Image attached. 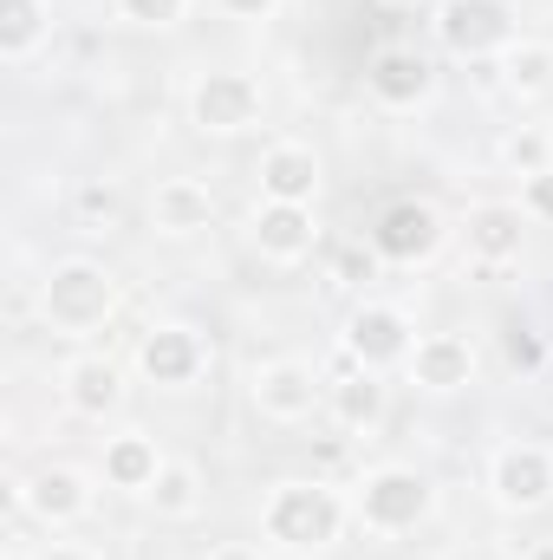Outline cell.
Segmentation results:
<instances>
[{"label":"cell","instance_id":"1","mask_svg":"<svg viewBox=\"0 0 553 560\" xmlns=\"http://www.w3.org/2000/svg\"><path fill=\"white\" fill-rule=\"evenodd\" d=\"M261 528H268V541L293 548V555H319V548L339 541L345 502L326 482H280L274 495H268V509H261Z\"/></svg>","mask_w":553,"mask_h":560},{"label":"cell","instance_id":"2","mask_svg":"<svg viewBox=\"0 0 553 560\" xmlns=\"http://www.w3.org/2000/svg\"><path fill=\"white\" fill-rule=\"evenodd\" d=\"M39 313H46L52 332L85 339V332H98L118 313V280L105 275L98 261H59L46 275V287H39Z\"/></svg>","mask_w":553,"mask_h":560},{"label":"cell","instance_id":"3","mask_svg":"<svg viewBox=\"0 0 553 560\" xmlns=\"http://www.w3.org/2000/svg\"><path fill=\"white\" fill-rule=\"evenodd\" d=\"M436 39L456 59H502L521 39V20L508 0H443L436 7Z\"/></svg>","mask_w":553,"mask_h":560},{"label":"cell","instance_id":"4","mask_svg":"<svg viewBox=\"0 0 553 560\" xmlns=\"http://www.w3.org/2000/svg\"><path fill=\"white\" fill-rule=\"evenodd\" d=\"M430 502H436V489H430V476L423 469H404V463H385V469H372L365 482H358V522L372 528V535H404L416 528L423 515H430Z\"/></svg>","mask_w":553,"mask_h":560},{"label":"cell","instance_id":"5","mask_svg":"<svg viewBox=\"0 0 553 560\" xmlns=\"http://www.w3.org/2000/svg\"><path fill=\"white\" fill-rule=\"evenodd\" d=\"M189 118L209 138H235V131H248L261 118V85L248 72H202L189 85Z\"/></svg>","mask_w":553,"mask_h":560},{"label":"cell","instance_id":"6","mask_svg":"<svg viewBox=\"0 0 553 560\" xmlns=\"http://www.w3.org/2000/svg\"><path fill=\"white\" fill-rule=\"evenodd\" d=\"M416 346L411 319L398 313V306H385V300H365L352 319H345V359L358 365V372H385V365H404Z\"/></svg>","mask_w":553,"mask_h":560},{"label":"cell","instance_id":"7","mask_svg":"<svg viewBox=\"0 0 553 560\" xmlns=\"http://www.w3.org/2000/svg\"><path fill=\"white\" fill-rule=\"evenodd\" d=\"M489 489L515 515L548 509L553 502V450H541V443H502L495 463H489Z\"/></svg>","mask_w":553,"mask_h":560},{"label":"cell","instance_id":"8","mask_svg":"<svg viewBox=\"0 0 553 560\" xmlns=\"http://www.w3.org/2000/svg\"><path fill=\"white\" fill-rule=\"evenodd\" d=\"M436 248H443V215H436L430 202H416V196L391 202V209L372 222V255H378V261L416 268V261H430Z\"/></svg>","mask_w":553,"mask_h":560},{"label":"cell","instance_id":"9","mask_svg":"<svg viewBox=\"0 0 553 560\" xmlns=\"http://www.w3.org/2000/svg\"><path fill=\"white\" fill-rule=\"evenodd\" d=\"M248 392H255V411L268 423H306L313 405H319V378H313L306 359H268V365H255Z\"/></svg>","mask_w":553,"mask_h":560},{"label":"cell","instance_id":"10","mask_svg":"<svg viewBox=\"0 0 553 560\" xmlns=\"http://www.w3.org/2000/svg\"><path fill=\"white\" fill-rule=\"evenodd\" d=\"M202 365H209V346H202V332L196 326H150L138 339V372L150 385H196L202 378Z\"/></svg>","mask_w":553,"mask_h":560},{"label":"cell","instance_id":"11","mask_svg":"<svg viewBox=\"0 0 553 560\" xmlns=\"http://www.w3.org/2000/svg\"><path fill=\"white\" fill-rule=\"evenodd\" d=\"M20 502H26V515H33V522L66 528V522H79V515L92 509V489H85V476H79V469L52 463V469H33V476L20 482Z\"/></svg>","mask_w":553,"mask_h":560},{"label":"cell","instance_id":"12","mask_svg":"<svg viewBox=\"0 0 553 560\" xmlns=\"http://www.w3.org/2000/svg\"><path fill=\"white\" fill-rule=\"evenodd\" d=\"M404 365H411V385L423 392H462L475 378V346L462 332H423Z\"/></svg>","mask_w":553,"mask_h":560},{"label":"cell","instance_id":"13","mask_svg":"<svg viewBox=\"0 0 553 560\" xmlns=\"http://www.w3.org/2000/svg\"><path fill=\"white\" fill-rule=\"evenodd\" d=\"M365 85H372V98L378 105H391V112H411L430 98V85H436V72H430V59L411 52V46H385L378 59H372V72H365Z\"/></svg>","mask_w":553,"mask_h":560},{"label":"cell","instance_id":"14","mask_svg":"<svg viewBox=\"0 0 553 560\" xmlns=\"http://www.w3.org/2000/svg\"><path fill=\"white\" fill-rule=\"evenodd\" d=\"M248 235H255V248L280 261V268H293V261H306L313 255V209H299V202H261L255 209V222H248Z\"/></svg>","mask_w":553,"mask_h":560},{"label":"cell","instance_id":"15","mask_svg":"<svg viewBox=\"0 0 553 560\" xmlns=\"http://www.w3.org/2000/svg\"><path fill=\"white\" fill-rule=\"evenodd\" d=\"M150 222H156V235H202V229L215 222L209 183H196V176H163L156 196H150Z\"/></svg>","mask_w":553,"mask_h":560},{"label":"cell","instance_id":"16","mask_svg":"<svg viewBox=\"0 0 553 560\" xmlns=\"http://www.w3.org/2000/svg\"><path fill=\"white\" fill-rule=\"evenodd\" d=\"M261 202H299V209L319 202V156L306 143H274L261 156Z\"/></svg>","mask_w":553,"mask_h":560},{"label":"cell","instance_id":"17","mask_svg":"<svg viewBox=\"0 0 553 560\" xmlns=\"http://www.w3.org/2000/svg\"><path fill=\"white\" fill-rule=\"evenodd\" d=\"M59 385H66V405H72L79 418H105V411H118V405H125V372H118L105 352L72 359Z\"/></svg>","mask_w":553,"mask_h":560},{"label":"cell","instance_id":"18","mask_svg":"<svg viewBox=\"0 0 553 560\" xmlns=\"http://www.w3.org/2000/svg\"><path fill=\"white\" fill-rule=\"evenodd\" d=\"M528 209H515V202H482V209H469V248L482 255V261H515L521 255V242H528Z\"/></svg>","mask_w":553,"mask_h":560},{"label":"cell","instance_id":"19","mask_svg":"<svg viewBox=\"0 0 553 560\" xmlns=\"http://www.w3.org/2000/svg\"><path fill=\"white\" fill-rule=\"evenodd\" d=\"M156 469H163V450H156V436H143V430H125V436H111V443H105V482H111V489L150 495Z\"/></svg>","mask_w":553,"mask_h":560},{"label":"cell","instance_id":"20","mask_svg":"<svg viewBox=\"0 0 553 560\" xmlns=\"http://www.w3.org/2000/svg\"><path fill=\"white\" fill-rule=\"evenodd\" d=\"M46 33H52V7L46 0H0V59L7 66L33 59Z\"/></svg>","mask_w":553,"mask_h":560},{"label":"cell","instance_id":"21","mask_svg":"<svg viewBox=\"0 0 553 560\" xmlns=\"http://www.w3.org/2000/svg\"><path fill=\"white\" fill-rule=\"evenodd\" d=\"M150 502H156V515L189 522V515L202 509V476H196V463L163 456V469H156V482H150Z\"/></svg>","mask_w":553,"mask_h":560},{"label":"cell","instance_id":"22","mask_svg":"<svg viewBox=\"0 0 553 560\" xmlns=\"http://www.w3.org/2000/svg\"><path fill=\"white\" fill-rule=\"evenodd\" d=\"M332 418L345 423V430H372V423L385 418V385H378V372L339 378V385H332Z\"/></svg>","mask_w":553,"mask_h":560},{"label":"cell","instance_id":"23","mask_svg":"<svg viewBox=\"0 0 553 560\" xmlns=\"http://www.w3.org/2000/svg\"><path fill=\"white\" fill-rule=\"evenodd\" d=\"M502 72H508V92H521V98L548 92L553 85V46H541V39H515V46L502 52Z\"/></svg>","mask_w":553,"mask_h":560},{"label":"cell","instance_id":"24","mask_svg":"<svg viewBox=\"0 0 553 560\" xmlns=\"http://www.w3.org/2000/svg\"><path fill=\"white\" fill-rule=\"evenodd\" d=\"M502 156H508V170H515V176H548V170H553V138H548V131H515Z\"/></svg>","mask_w":553,"mask_h":560},{"label":"cell","instance_id":"25","mask_svg":"<svg viewBox=\"0 0 553 560\" xmlns=\"http://www.w3.org/2000/svg\"><path fill=\"white\" fill-rule=\"evenodd\" d=\"M189 13V0H118V20L131 26H176Z\"/></svg>","mask_w":553,"mask_h":560},{"label":"cell","instance_id":"26","mask_svg":"<svg viewBox=\"0 0 553 560\" xmlns=\"http://www.w3.org/2000/svg\"><path fill=\"white\" fill-rule=\"evenodd\" d=\"M502 352H508V365H515V372H541V365H548V346H541L534 332H508V339H502Z\"/></svg>","mask_w":553,"mask_h":560},{"label":"cell","instance_id":"27","mask_svg":"<svg viewBox=\"0 0 553 560\" xmlns=\"http://www.w3.org/2000/svg\"><path fill=\"white\" fill-rule=\"evenodd\" d=\"M521 209H528L534 222H553V170H548V176H528V196H521Z\"/></svg>","mask_w":553,"mask_h":560},{"label":"cell","instance_id":"28","mask_svg":"<svg viewBox=\"0 0 553 560\" xmlns=\"http://www.w3.org/2000/svg\"><path fill=\"white\" fill-rule=\"evenodd\" d=\"M222 13H235V20H261V13H274V0H215Z\"/></svg>","mask_w":553,"mask_h":560},{"label":"cell","instance_id":"29","mask_svg":"<svg viewBox=\"0 0 553 560\" xmlns=\"http://www.w3.org/2000/svg\"><path fill=\"white\" fill-rule=\"evenodd\" d=\"M85 215H118V196L111 189H85Z\"/></svg>","mask_w":553,"mask_h":560},{"label":"cell","instance_id":"30","mask_svg":"<svg viewBox=\"0 0 553 560\" xmlns=\"http://www.w3.org/2000/svg\"><path fill=\"white\" fill-rule=\"evenodd\" d=\"M372 261H378V255H345V261H339V268H345V280H372Z\"/></svg>","mask_w":553,"mask_h":560},{"label":"cell","instance_id":"31","mask_svg":"<svg viewBox=\"0 0 553 560\" xmlns=\"http://www.w3.org/2000/svg\"><path fill=\"white\" fill-rule=\"evenodd\" d=\"M39 560H98V555H92V548H66V541H52Z\"/></svg>","mask_w":553,"mask_h":560},{"label":"cell","instance_id":"32","mask_svg":"<svg viewBox=\"0 0 553 560\" xmlns=\"http://www.w3.org/2000/svg\"><path fill=\"white\" fill-rule=\"evenodd\" d=\"M209 560H261V555H248V548H215Z\"/></svg>","mask_w":553,"mask_h":560},{"label":"cell","instance_id":"33","mask_svg":"<svg viewBox=\"0 0 553 560\" xmlns=\"http://www.w3.org/2000/svg\"><path fill=\"white\" fill-rule=\"evenodd\" d=\"M391 7H411V0H391Z\"/></svg>","mask_w":553,"mask_h":560}]
</instances>
